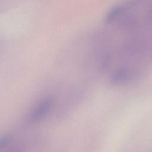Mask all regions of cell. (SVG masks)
Listing matches in <instances>:
<instances>
[{"instance_id": "obj_2", "label": "cell", "mask_w": 152, "mask_h": 152, "mask_svg": "<svg viewBox=\"0 0 152 152\" xmlns=\"http://www.w3.org/2000/svg\"><path fill=\"white\" fill-rule=\"evenodd\" d=\"M129 71L125 68L116 70L110 76L109 82L111 84H118L126 81L129 77Z\"/></svg>"}, {"instance_id": "obj_3", "label": "cell", "mask_w": 152, "mask_h": 152, "mask_svg": "<svg viewBox=\"0 0 152 152\" xmlns=\"http://www.w3.org/2000/svg\"><path fill=\"white\" fill-rule=\"evenodd\" d=\"M124 7L121 5H118L110 8L104 17V21L106 22H110L115 19L123 10Z\"/></svg>"}, {"instance_id": "obj_1", "label": "cell", "mask_w": 152, "mask_h": 152, "mask_svg": "<svg viewBox=\"0 0 152 152\" xmlns=\"http://www.w3.org/2000/svg\"><path fill=\"white\" fill-rule=\"evenodd\" d=\"M53 104L52 98L46 97L39 102L31 110L30 117L32 120H38L44 117L51 109Z\"/></svg>"}]
</instances>
